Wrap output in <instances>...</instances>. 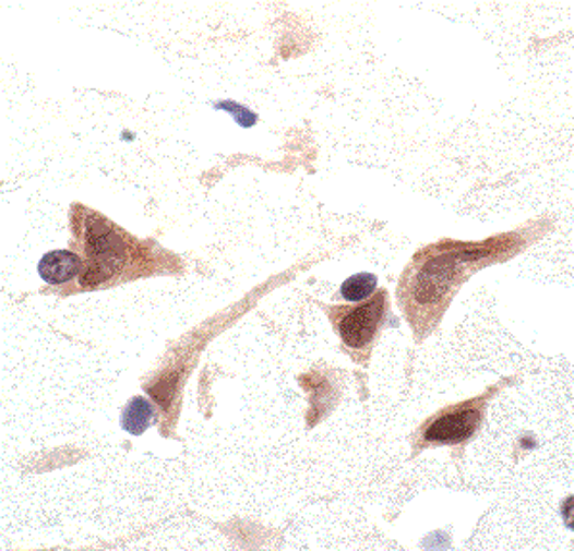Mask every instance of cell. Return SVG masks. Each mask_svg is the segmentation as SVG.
I'll return each instance as SVG.
<instances>
[{
	"mask_svg": "<svg viewBox=\"0 0 574 551\" xmlns=\"http://www.w3.org/2000/svg\"><path fill=\"white\" fill-rule=\"evenodd\" d=\"M482 419V402H467L455 406L434 417L427 424L423 436L427 442L434 444H462L471 439L473 432L479 429Z\"/></svg>",
	"mask_w": 574,
	"mask_h": 551,
	"instance_id": "277c9868",
	"label": "cell"
},
{
	"mask_svg": "<svg viewBox=\"0 0 574 551\" xmlns=\"http://www.w3.org/2000/svg\"><path fill=\"white\" fill-rule=\"evenodd\" d=\"M37 272H39L40 279L48 285H65L75 277H80L83 272V260L77 252L55 250L40 257Z\"/></svg>",
	"mask_w": 574,
	"mask_h": 551,
	"instance_id": "5b68a950",
	"label": "cell"
},
{
	"mask_svg": "<svg viewBox=\"0 0 574 551\" xmlns=\"http://www.w3.org/2000/svg\"><path fill=\"white\" fill-rule=\"evenodd\" d=\"M376 288V277L373 273H358L350 279H346L343 283L344 300H350V302H363L366 298L373 295V290Z\"/></svg>",
	"mask_w": 574,
	"mask_h": 551,
	"instance_id": "52a82bcc",
	"label": "cell"
},
{
	"mask_svg": "<svg viewBox=\"0 0 574 551\" xmlns=\"http://www.w3.org/2000/svg\"><path fill=\"white\" fill-rule=\"evenodd\" d=\"M72 232L83 260L81 287H98L120 277L135 262V240L93 209H72Z\"/></svg>",
	"mask_w": 574,
	"mask_h": 551,
	"instance_id": "6da1fadb",
	"label": "cell"
},
{
	"mask_svg": "<svg viewBox=\"0 0 574 551\" xmlns=\"http://www.w3.org/2000/svg\"><path fill=\"white\" fill-rule=\"evenodd\" d=\"M455 277V260L450 254H429L427 260H415L402 280V302L409 321L423 320V313L442 304Z\"/></svg>",
	"mask_w": 574,
	"mask_h": 551,
	"instance_id": "7a4b0ae2",
	"label": "cell"
},
{
	"mask_svg": "<svg viewBox=\"0 0 574 551\" xmlns=\"http://www.w3.org/2000/svg\"><path fill=\"white\" fill-rule=\"evenodd\" d=\"M384 313L386 292L381 290L379 295L369 298L366 304L356 306L351 310H338L335 318L336 331L346 346L354 350H363L373 343L383 323Z\"/></svg>",
	"mask_w": 574,
	"mask_h": 551,
	"instance_id": "3957f363",
	"label": "cell"
},
{
	"mask_svg": "<svg viewBox=\"0 0 574 551\" xmlns=\"http://www.w3.org/2000/svg\"><path fill=\"white\" fill-rule=\"evenodd\" d=\"M154 423H156V409L148 399L141 396L131 399L121 414V427L129 434H143Z\"/></svg>",
	"mask_w": 574,
	"mask_h": 551,
	"instance_id": "8992f818",
	"label": "cell"
},
{
	"mask_svg": "<svg viewBox=\"0 0 574 551\" xmlns=\"http://www.w3.org/2000/svg\"><path fill=\"white\" fill-rule=\"evenodd\" d=\"M216 106L219 108V110H227V112H231L239 125L250 128V125H254L255 123V113L250 112V110L244 108V106L237 105V103H231V100H229V103H217Z\"/></svg>",
	"mask_w": 574,
	"mask_h": 551,
	"instance_id": "ba28073f",
	"label": "cell"
}]
</instances>
